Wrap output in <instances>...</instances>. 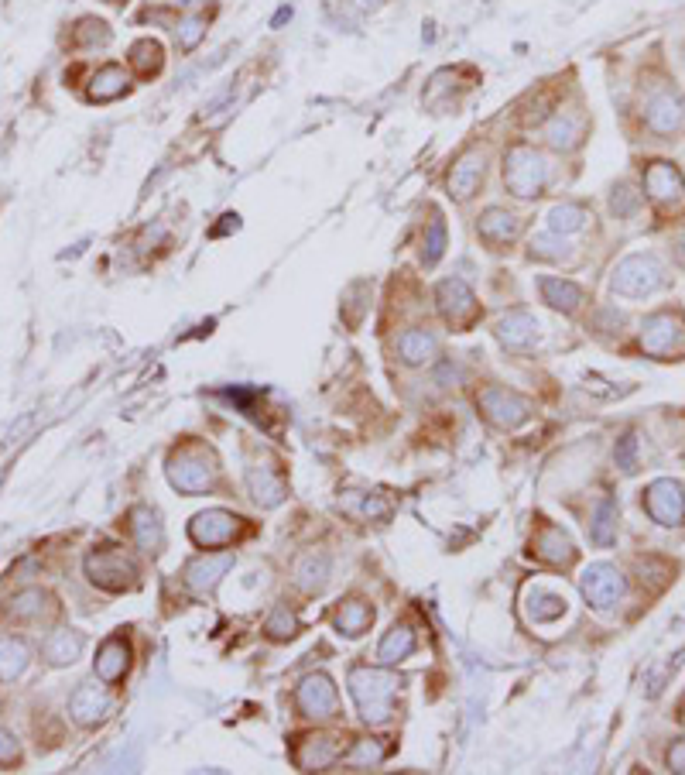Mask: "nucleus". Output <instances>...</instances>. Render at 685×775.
I'll list each match as a JSON object with an SVG mask.
<instances>
[{"instance_id": "obj_6", "label": "nucleus", "mask_w": 685, "mask_h": 775, "mask_svg": "<svg viewBox=\"0 0 685 775\" xmlns=\"http://www.w3.org/2000/svg\"><path fill=\"white\" fill-rule=\"evenodd\" d=\"M644 127L658 138H675V134L685 127V103H682V93L675 86H655L644 100Z\"/></svg>"}, {"instance_id": "obj_32", "label": "nucleus", "mask_w": 685, "mask_h": 775, "mask_svg": "<svg viewBox=\"0 0 685 775\" xmlns=\"http://www.w3.org/2000/svg\"><path fill=\"white\" fill-rule=\"evenodd\" d=\"M31 662V652L21 638L14 635H0V683H11L18 679Z\"/></svg>"}, {"instance_id": "obj_16", "label": "nucleus", "mask_w": 685, "mask_h": 775, "mask_svg": "<svg viewBox=\"0 0 685 775\" xmlns=\"http://www.w3.org/2000/svg\"><path fill=\"white\" fill-rule=\"evenodd\" d=\"M110 707H114V700H110V693L103 690V686H96V683H83V686H76V693H72V697H69V714H72V721L83 724V727L100 724L103 717L110 714Z\"/></svg>"}, {"instance_id": "obj_36", "label": "nucleus", "mask_w": 685, "mask_h": 775, "mask_svg": "<svg viewBox=\"0 0 685 775\" xmlns=\"http://www.w3.org/2000/svg\"><path fill=\"white\" fill-rule=\"evenodd\" d=\"M411 652H415V631H411L408 625H398V628H391L388 638L381 642V649H377V659L391 666V662L405 659V655H411Z\"/></svg>"}, {"instance_id": "obj_26", "label": "nucleus", "mask_w": 685, "mask_h": 775, "mask_svg": "<svg viewBox=\"0 0 685 775\" xmlns=\"http://www.w3.org/2000/svg\"><path fill=\"white\" fill-rule=\"evenodd\" d=\"M531 549H535L538 559H545V563H552V566H569L572 559H576V549H572V542L559 529H555V525H545V529L535 535Z\"/></svg>"}, {"instance_id": "obj_2", "label": "nucleus", "mask_w": 685, "mask_h": 775, "mask_svg": "<svg viewBox=\"0 0 685 775\" xmlns=\"http://www.w3.org/2000/svg\"><path fill=\"white\" fill-rule=\"evenodd\" d=\"M545 182H548V165L535 148L525 145V141L507 148V155H504L507 193L518 199H535L545 193Z\"/></svg>"}, {"instance_id": "obj_9", "label": "nucleus", "mask_w": 685, "mask_h": 775, "mask_svg": "<svg viewBox=\"0 0 685 775\" xmlns=\"http://www.w3.org/2000/svg\"><path fill=\"white\" fill-rule=\"evenodd\" d=\"M641 347L655 357H668V354H682L685 350V319L679 313H651L644 319L641 330Z\"/></svg>"}, {"instance_id": "obj_42", "label": "nucleus", "mask_w": 685, "mask_h": 775, "mask_svg": "<svg viewBox=\"0 0 685 775\" xmlns=\"http://www.w3.org/2000/svg\"><path fill=\"white\" fill-rule=\"evenodd\" d=\"M298 631V618L288 607H278V611L271 614V621H268V635L271 638H278V642H285V638H292Z\"/></svg>"}, {"instance_id": "obj_7", "label": "nucleus", "mask_w": 685, "mask_h": 775, "mask_svg": "<svg viewBox=\"0 0 685 775\" xmlns=\"http://www.w3.org/2000/svg\"><path fill=\"white\" fill-rule=\"evenodd\" d=\"M240 529H244V518H237L233 511H223V508H209L203 515L192 518L189 539L196 542L199 549L213 553V549H227L240 535Z\"/></svg>"}, {"instance_id": "obj_14", "label": "nucleus", "mask_w": 685, "mask_h": 775, "mask_svg": "<svg viewBox=\"0 0 685 775\" xmlns=\"http://www.w3.org/2000/svg\"><path fill=\"white\" fill-rule=\"evenodd\" d=\"M477 234L490 251H504L507 244H514L521 237V220L514 213H507L504 206H490V210L480 213Z\"/></svg>"}, {"instance_id": "obj_13", "label": "nucleus", "mask_w": 685, "mask_h": 775, "mask_svg": "<svg viewBox=\"0 0 685 775\" xmlns=\"http://www.w3.org/2000/svg\"><path fill=\"white\" fill-rule=\"evenodd\" d=\"M483 172H487V162H483L480 151H463V155L456 158L453 169H449V179H446L449 196H453L456 203H470L483 186Z\"/></svg>"}, {"instance_id": "obj_20", "label": "nucleus", "mask_w": 685, "mask_h": 775, "mask_svg": "<svg viewBox=\"0 0 685 775\" xmlns=\"http://www.w3.org/2000/svg\"><path fill=\"white\" fill-rule=\"evenodd\" d=\"M682 487L672 484V481H658L648 487V498H644V505H648L651 518L662 525H679L682 515H685V501H682Z\"/></svg>"}, {"instance_id": "obj_39", "label": "nucleus", "mask_w": 685, "mask_h": 775, "mask_svg": "<svg viewBox=\"0 0 685 775\" xmlns=\"http://www.w3.org/2000/svg\"><path fill=\"white\" fill-rule=\"evenodd\" d=\"M381 758H384V745H377V741H353V748L343 751L340 762L353 765V769H370V765H377Z\"/></svg>"}, {"instance_id": "obj_31", "label": "nucleus", "mask_w": 685, "mask_h": 775, "mask_svg": "<svg viewBox=\"0 0 685 775\" xmlns=\"http://www.w3.org/2000/svg\"><path fill=\"white\" fill-rule=\"evenodd\" d=\"M127 66L134 69L141 79H151L161 73V66H165V49H161V42H155V38H141V42L131 45V55H127Z\"/></svg>"}, {"instance_id": "obj_46", "label": "nucleus", "mask_w": 685, "mask_h": 775, "mask_svg": "<svg viewBox=\"0 0 685 775\" xmlns=\"http://www.w3.org/2000/svg\"><path fill=\"white\" fill-rule=\"evenodd\" d=\"M364 511H367V518H388V515H391V505H388L384 498H367Z\"/></svg>"}, {"instance_id": "obj_34", "label": "nucleus", "mask_w": 685, "mask_h": 775, "mask_svg": "<svg viewBox=\"0 0 685 775\" xmlns=\"http://www.w3.org/2000/svg\"><path fill=\"white\" fill-rule=\"evenodd\" d=\"M586 220H590V213H586L583 203H562L548 213V230L552 234H576V230H583Z\"/></svg>"}, {"instance_id": "obj_40", "label": "nucleus", "mask_w": 685, "mask_h": 775, "mask_svg": "<svg viewBox=\"0 0 685 775\" xmlns=\"http://www.w3.org/2000/svg\"><path fill=\"white\" fill-rule=\"evenodd\" d=\"M562 611H566V601H562V597H555V594H542V590H535V597H531V607H528L531 621H555Z\"/></svg>"}, {"instance_id": "obj_17", "label": "nucleus", "mask_w": 685, "mask_h": 775, "mask_svg": "<svg viewBox=\"0 0 685 775\" xmlns=\"http://www.w3.org/2000/svg\"><path fill=\"white\" fill-rule=\"evenodd\" d=\"M343 755V745L340 738H329V734H312V738H302L295 748V765L305 772L312 769H329V765H336Z\"/></svg>"}, {"instance_id": "obj_37", "label": "nucleus", "mask_w": 685, "mask_h": 775, "mask_svg": "<svg viewBox=\"0 0 685 775\" xmlns=\"http://www.w3.org/2000/svg\"><path fill=\"white\" fill-rule=\"evenodd\" d=\"M442 251H446V220H442L439 210H432V220L422 237V265L432 268L442 258Z\"/></svg>"}, {"instance_id": "obj_30", "label": "nucleus", "mask_w": 685, "mask_h": 775, "mask_svg": "<svg viewBox=\"0 0 685 775\" xmlns=\"http://www.w3.org/2000/svg\"><path fill=\"white\" fill-rule=\"evenodd\" d=\"M7 614H11L14 621H42L52 614V597L38 587H28V590H21V594L11 597Z\"/></svg>"}, {"instance_id": "obj_10", "label": "nucleus", "mask_w": 685, "mask_h": 775, "mask_svg": "<svg viewBox=\"0 0 685 775\" xmlns=\"http://www.w3.org/2000/svg\"><path fill=\"white\" fill-rule=\"evenodd\" d=\"M168 481L185 494H203L213 484V463L199 450H179L168 457Z\"/></svg>"}, {"instance_id": "obj_25", "label": "nucleus", "mask_w": 685, "mask_h": 775, "mask_svg": "<svg viewBox=\"0 0 685 775\" xmlns=\"http://www.w3.org/2000/svg\"><path fill=\"white\" fill-rule=\"evenodd\" d=\"M83 645H86V638L79 635V631L59 628V631H52V635L45 638L42 655H45L48 666H72V662L83 655Z\"/></svg>"}, {"instance_id": "obj_28", "label": "nucleus", "mask_w": 685, "mask_h": 775, "mask_svg": "<svg viewBox=\"0 0 685 775\" xmlns=\"http://www.w3.org/2000/svg\"><path fill=\"white\" fill-rule=\"evenodd\" d=\"M131 535L144 553H161V546H165V529H161L158 515L144 505L131 511Z\"/></svg>"}, {"instance_id": "obj_33", "label": "nucleus", "mask_w": 685, "mask_h": 775, "mask_svg": "<svg viewBox=\"0 0 685 775\" xmlns=\"http://www.w3.org/2000/svg\"><path fill=\"white\" fill-rule=\"evenodd\" d=\"M370 625H374V607L367 601H346L340 611H336V628L350 638L364 635Z\"/></svg>"}, {"instance_id": "obj_29", "label": "nucleus", "mask_w": 685, "mask_h": 775, "mask_svg": "<svg viewBox=\"0 0 685 775\" xmlns=\"http://www.w3.org/2000/svg\"><path fill=\"white\" fill-rule=\"evenodd\" d=\"M247 484H251V494L261 508H274L285 501V481H281L274 467H251Z\"/></svg>"}, {"instance_id": "obj_44", "label": "nucleus", "mask_w": 685, "mask_h": 775, "mask_svg": "<svg viewBox=\"0 0 685 775\" xmlns=\"http://www.w3.org/2000/svg\"><path fill=\"white\" fill-rule=\"evenodd\" d=\"M21 762V748H18V738L11 731L0 727V769H11V765Z\"/></svg>"}, {"instance_id": "obj_22", "label": "nucleus", "mask_w": 685, "mask_h": 775, "mask_svg": "<svg viewBox=\"0 0 685 775\" xmlns=\"http://www.w3.org/2000/svg\"><path fill=\"white\" fill-rule=\"evenodd\" d=\"M538 292H542V299L548 302L552 309H559V313H579L586 302V292L579 289L576 282H569V278H555V275H542L538 278Z\"/></svg>"}, {"instance_id": "obj_11", "label": "nucleus", "mask_w": 685, "mask_h": 775, "mask_svg": "<svg viewBox=\"0 0 685 775\" xmlns=\"http://www.w3.org/2000/svg\"><path fill=\"white\" fill-rule=\"evenodd\" d=\"M295 703H298V710H302L305 717H319V721H326V717H336V707H340V693H336L333 679H329L326 673H312V676H305L302 683H298Z\"/></svg>"}, {"instance_id": "obj_1", "label": "nucleus", "mask_w": 685, "mask_h": 775, "mask_svg": "<svg viewBox=\"0 0 685 775\" xmlns=\"http://www.w3.org/2000/svg\"><path fill=\"white\" fill-rule=\"evenodd\" d=\"M398 676L384 669H353L350 673V697L357 703L360 717L367 724H384L394 714V697H398Z\"/></svg>"}, {"instance_id": "obj_45", "label": "nucleus", "mask_w": 685, "mask_h": 775, "mask_svg": "<svg viewBox=\"0 0 685 775\" xmlns=\"http://www.w3.org/2000/svg\"><path fill=\"white\" fill-rule=\"evenodd\" d=\"M641 206V196L638 193H631V189H624L620 186V196H614V203H610V210L617 213V217H631L634 210Z\"/></svg>"}, {"instance_id": "obj_23", "label": "nucleus", "mask_w": 685, "mask_h": 775, "mask_svg": "<svg viewBox=\"0 0 685 775\" xmlns=\"http://www.w3.org/2000/svg\"><path fill=\"white\" fill-rule=\"evenodd\" d=\"M230 566H233L230 553H220V556L206 553L185 566V583H189V590H196V594H206V590H213L216 583H220V577L230 570Z\"/></svg>"}, {"instance_id": "obj_12", "label": "nucleus", "mask_w": 685, "mask_h": 775, "mask_svg": "<svg viewBox=\"0 0 685 775\" xmlns=\"http://www.w3.org/2000/svg\"><path fill=\"white\" fill-rule=\"evenodd\" d=\"M644 189H648V199L658 206H682L685 203V179L675 165L668 162H651L648 172H644Z\"/></svg>"}, {"instance_id": "obj_4", "label": "nucleus", "mask_w": 685, "mask_h": 775, "mask_svg": "<svg viewBox=\"0 0 685 775\" xmlns=\"http://www.w3.org/2000/svg\"><path fill=\"white\" fill-rule=\"evenodd\" d=\"M665 268L658 265L655 254H631L614 268V278H610V289L617 295H627V299H644V295L665 289Z\"/></svg>"}, {"instance_id": "obj_24", "label": "nucleus", "mask_w": 685, "mask_h": 775, "mask_svg": "<svg viewBox=\"0 0 685 775\" xmlns=\"http://www.w3.org/2000/svg\"><path fill=\"white\" fill-rule=\"evenodd\" d=\"M127 90H131V79H127L124 66H117V62H107V66L96 69V76L90 79V90H86V97H90L93 103H110V100L124 97Z\"/></svg>"}, {"instance_id": "obj_41", "label": "nucleus", "mask_w": 685, "mask_h": 775, "mask_svg": "<svg viewBox=\"0 0 685 775\" xmlns=\"http://www.w3.org/2000/svg\"><path fill=\"white\" fill-rule=\"evenodd\" d=\"M206 35V18L203 14H189V18H182L179 25H175V42H179V49H196V42Z\"/></svg>"}, {"instance_id": "obj_18", "label": "nucleus", "mask_w": 685, "mask_h": 775, "mask_svg": "<svg viewBox=\"0 0 685 775\" xmlns=\"http://www.w3.org/2000/svg\"><path fill=\"white\" fill-rule=\"evenodd\" d=\"M494 337L504 343L507 350H528L538 340V319L528 309H511L507 316L497 319Z\"/></svg>"}, {"instance_id": "obj_38", "label": "nucleus", "mask_w": 685, "mask_h": 775, "mask_svg": "<svg viewBox=\"0 0 685 775\" xmlns=\"http://www.w3.org/2000/svg\"><path fill=\"white\" fill-rule=\"evenodd\" d=\"M72 42H76L79 49H96V45H107V42H110L107 21H100V18H83V21L76 25V31H72Z\"/></svg>"}, {"instance_id": "obj_19", "label": "nucleus", "mask_w": 685, "mask_h": 775, "mask_svg": "<svg viewBox=\"0 0 685 775\" xmlns=\"http://www.w3.org/2000/svg\"><path fill=\"white\" fill-rule=\"evenodd\" d=\"M542 134H545L548 148H555V151H572V148L583 145V138H586V121H583L579 114H572V110H555V114L545 121Z\"/></svg>"}, {"instance_id": "obj_27", "label": "nucleus", "mask_w": 685, "mask_h": 775, "mask_svg": "<svg viewBox=\"0 0 685 775\" xmlns=\"http://www.w3.org/2000/svg\"><path fill=\"white\" fill-rule=\"evenodd\" d=\"M398 354H401V361L411 367L429 364V361H435V354H439V340H435L432 330H405L398 337Z\"/></svg>"}, {"instance_id": "obj_15", "label": "nucleus", "mask_w": 685, "mask_h": 775, "mask_svg": "<svg viewBox=\"0 0 685 775\" xmlns=\"http://www.w3.org/2000/svg\"><path fill=\"white\" fill-rule=\"evenodd\" d=\"M583 597L593 607L607 611V607H614L620 597H624V580H620V573L614 570V566L596 563L586 570V577H583Z\"/></svg>"}, {"instance_id": "obj_47", "label": "nucleus", "mask_w": 685, "mask_h": 775, "mask_svg": "<svg viewBox=\"0 0 685 775\" xmlns=\"http://www.w3.org/2000/svg\"><path fill=\"white\" fill-rule=\"evenodd\" d=\"M668 765H672L675 772H685V741H679V745L668 751Z\"/></svg>"}, {"instance_id": "obj_43", "label": "nucleus", "mask_w": 685, "mask_h": 775, "mask_svg": "<svg viewBox=\"0 0 685 775\" xmlns=\"http://www.w3.org/2000/svg\"><path fill=\"white\" fill-rule=\"evenodd\" d=\"M593 539L603 542L607 546L610 539H614V505H600V511H596V522H593Z\"/></svg>"}, {"instance_id": "obj_35", "label": "nucleus", "mask_w": 685, "mask_h": 775, "mask_svg": "<svg viewBox=\"0 0 685 775\" xmlns=\"http://www.w3.org/2000/svg\"><path fill=\"white\" fill-rule=\"evenodd\" d=\"M298 577V587L305 590V594H319L322 587H326V577H329V559L326 556H305L302 563H298L295 570Z\"/></svg>"}, {"instance_id": "obj_3", "label": "nucleus", "mask_w": 685, "mask_h": 775, "mask_svg": "<svg viewBox=\"0 0 685 775\" xmlns=\"http://www.w3.org/2000/svg\"><path fill=\"white\" fill-rule=\"evenodd\" d=\"M86 577H90L100 590L120 594V590L137 587L141 570H137V563L120 546H100L86 556Z\"/></svg>"}, {"instance_id": "obj_48", "label": "nucleus", "mask_w": 685, "mask_h": 775, "mask_svg": "<svg viewBox=\"0 0 685 775\" xmlns=\"http://www.w3.org/2000/svg\"><path fill=\"white\" fill-rule=\"evenodd\" d=\"M103 4H110V7H124L127 0H103Z\"/></svg>"}, {"instance_id": "obj_21", "label": "nucleus", "mask_w": 685, "mask_h": 775, "mask_svg": "<svg viewBox=\"0 0 685 775\" xmlns=\"http://www.w3.org/2000/svg\"><path fill=\"white\" fill-rule=\"evenodd\" d=\"M131 669V645L124 642L120 635L107 638L96 652V679L100 683H120Z\"/></svg>"}, {"instance_id": "obj_8", "label": "nucleus", "mask_w": 685, "mask_h": 775, "mask_svg": "<svg viewBox=\"0 0 685 775\" xmlns=\"http://www.w3.org/2000/svg\"><path fill=\"white\" fill-rule=\"evenodd\" d=\"M477 405H480L483 415H487V419L494 422L497 429H518V426H525V422L531 419V402H528V398H521L518 391L501 388V385L483 388L480 395H477Z\"/></svg>"}, {"instance_id": "obj_5", "label": "nucleus", "mask_w": 685, "mask_h": 775, "mask_svg": "<svg viewBox=\"0 0 685 775\" xmlns=\"http://www.w3.org/2000/svg\"><path fill=\"white\" fill-rule=\"evenodd\" d=\"M435 306H439V316L446 319V326L453 333H466L477 326V319L483 316L477 295H473L470 285L463 278H446L435 289Z\"/></svg>"}]
</instances>
